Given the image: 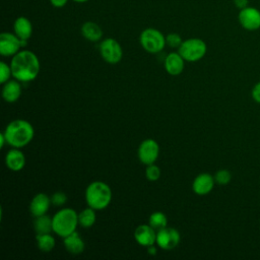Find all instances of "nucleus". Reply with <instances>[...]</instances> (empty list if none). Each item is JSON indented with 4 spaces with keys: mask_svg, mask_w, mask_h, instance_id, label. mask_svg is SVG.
Wrapping results in <instances>:
<instances>
[{
    "mask_svg": "<svg viewBox=\"0 0 260 260\" xmlns=\"http://www.w3.org/2000/svg\"><path fill=\"white\" fill-rule=\"evenodd\" d=\"M145 176L151 182L157 181L160 177V169L157 166H155L154 164L148 165L146 168V171H145Z\"/></svg>",
    "mask_w": 260,
    "mask_h": 260,
    "instance_id": "26",
    "label": "nucleus"
},
{
    "mask_svg": "<svg viewBox=\"0 0 260 260\" xmlns=\"http://www.w3.org/2000/svg\"><path fill=\"white\" fill-rule=\"evenodd\" d=\"M139 42L141 47L151 54L160 52L167 45L164 34L153 27L143 29L139 36Z\"/></svg>",
    "mask_w": 260,
    "mask_h": 260,
    "instance_id": "6",
    "label": "nucleus"
},
{
    "mask_svg": "<svg viewBox=\"0 0 260 260\" xmlns=\"http://www.w3.org/2000/svg\"><path fill=\"white\" fill-rule=\"evenodd\" d=\"M67 201V196L63 192H56L51 197V202L55 206H61Z\"/></svg>",
    "mask_w": 260,
    "mask_h": 260,
    "instance_id": "29",
    "label": "nucleus"
},
{
    "mask_svg": "<svg viewBox=\"0 0 260 260\" xmlns=\"http://www.w3.org/2000/svg\"><path fill=\"white\" fill-rule=\"evenodd\" d=\"M95 219H96L95 209H93L89 206L87 208L83 209L80 213H78L79 225H81L84 229H88V228L92 226L95 222Z\"/></svg>",
    "mask_w": 260,
    "mask_h": 260,
    "instance_id": "22",
    "label": "nucleus"
},
{
    "mask_svg": "<svg viewBox=\"0 0 260 260\" xmlns=\"http://www.w3.org/2000/svg\"><path fill=\"white\" fill-rule=\"evenodd\" d=\"M27 41L19 39L15 34L2 32L0 35V54L5 57L14 56L20 48L26 46Z\"/></svg>",
    "mask_w": 260,
    "mask_h": 260,
    "instance_id": "8",
    "label": "nucleus"
},
{
    "mask_svg": "<svg viewBox=\"0 0 260 260\" xmlns=\"http://www.w3.org/2000/svg\"><path fill=\"white\" fill-rule=\"evenodd\" d=\"M100 53L102 58L110 64H116L120 62L123 57V50L121 45L113 38H107L101 42Z\"/></svg>",
    "mask_w": 260,
    "mask_h": 260,
    "instance_id": "7",
    "label": "nucleus"
},
{
    "mask_svg": "<svg viewBox=\"0 0 260 260\" xmlns=\"http://www.w3.org/2000/svg\"><path fill=\"white\" fill-rule=\"evenodd\" d=\"M82 36L89 42H98L103 37V30L101 26L93 21H85L81 25Z\"/></svg>",
    "mask_w": 260,
    "mask_h": 260,
    "instance_id": "20",
    "label": "nucleus"
},
{
    "mask_svg": "<svg viewBox=\"0 0 260 260\" xmlns=\"http://www.w3.org/2000/svg\"><path fill=\"white\" fill-rule=\"evenodd\" d=\"M156 248L154 247V245H151V246H149V247H147V252H148V254H150V255H155L156 254Z\"/></svg>",
    "mask_w": 260,
    "mask_h": 260,
    "instance_id": "33",
    "label": "nucleus"
},
{
    "mask_svg": "<svg viewBox=\"0 0 260 260\" xmlns=\"http://www.w3.org/2000/svg\"><path fill=\"white\" fill-rule=\"evenodd\" d=\"M137 154L139 160L143 165L148 166L154 164L159 154V146L155 140L151 138L145 139L140 143Z\"/></svg>",
    "mask_w": 260,
    "mask_h": 260,
    "instance_id": "10",
    "label": "nucleus"
},
{
    "mask_svg": "<svg viewBox=\"0 0 260 260\" xmlns=\"http://www.w3.org/2000/svg\"><path fill=\"white\" fill-rule=\"evenodd\" d=\"M148 222H149V225L152 226L157 232L168 225V218L165 213L160 211H155L150 214Z\"/></svg>",
    "mask_w": 260,
    "mask_h": 260,
    "instance_id": "24",
    "label": "nucleus"
},
{
    "mask_svg": "<svg viewBox=\"0 0 260 260\" xmlns=\"http://www.w3.org/2000/svg\"><path fill=\"white\" fill-rule=\"evenodd\" d=\"M7 144L14 148H21L27 145L34 138L35 129L32 125L22 119L11 121L3 132Z\"/></svg>",
    "mask_w": 260,
    "mask_h": 260,
    "instance_id": "2",
    "label": "nucleus"
},
{
    "mask_svg": "<svg viewBox=\"0 0 260 260\" xmlns=\"http://www.w3.org/2000/svg\"><path fill=\"white\" fill-rule=\"evenodd\" d=\"M251 95L254 102L260 104V81H258L252 88Z\"/></svg>",
    "mask_w": 260,
    "mask_h": 260,
    "instance_id": "30",
    "label": "nucleus"
},
{
    "mask_svg": "<svg viewBox=\"0 0 260 260\" xmlns=\"http://www.w3.org/2000/svg\"><path fill=\"white\" fill-rule=\"evenodd\" d=\"M240 25L249 31H254L260 28V10L253 6H247L240 9L238 14Z\"/></svg>",
    "mask_w": 260,
    "mask_h": 260,
    "instance_id": "9",
    "label": "nucleus"
},
{
    "mask_svg": "<svg viewBox=\"0 0 260 260\" xmlns=\"http://www.w3.org/2000/svg\"><path fill=\"white\" fill-rule=\"evenodd\" d=\"M112 200L110 186L101 181L90 183L85 190V201L87 205L95 210H102L109 206Z\"/></svg>",
    "mask_w": 260,
    "mask_h": 260,
    "instance_id": "3",
    "label": "nucleus"
},
{
    "mask_svg": "<svg viewBox=\"0 0 260 260\" xmlns=\"http://www.w3.org/2000/svg\"><path fill=\"white\" fill-rule=\"evenodd\" d=\"M185 60L179 52H172L167 55L165 59V69L173 76H177L184 70Z\"/></svg>",
    "mask_w": 260,
    "mask_h": 260,
    "instance_id": "15",
    "label": "nucleus"
},
{
    "mask_svg": "<svg viewBox=\"0 0 260 260\" xmlns=\"http://www.w3.org/2000/svg\"><path fill=\"white\" fill-rule=\"evenodd\" d=\"M10 76H12L10 65L1 61L0 62V82L4 84L9 80Z\"/></svg>",
    "mask_w": 260,
    "mask_h": 260,
    "instance_id": "27",
    "label": "nucleus"
},
{
    "mask_svg": "<svg viewBox=\"0 0 260 260\" xmlns=\"http://www.w3.org/2000/svg\"><path fill=\"white\" fill-rule=\"evenodd\" d=\"M5 142L7 143L6 138H5V136H4V133H1V134H0V147H1V148L4 146Z\"/></svg>",
    "mask_w": 260,
    "mask_h": 260,
    "instance_id": "34",
    "label": "nucleus"
},
{
    "mask_svg": "<svg viewBox=\"0 0 260 260\" xmlns=\"http://www.w3.org/2000/svg\"><path fill=\"white\" fill-rule=\"evenodd\" d=\"M135 241L142 247H149L156 242V231L149 224H140L134 232Z\"/></svg>",
    "mask_w": 260,
    "mask_h": 260,
    "instance_id": "12",
    "label": "nucleus"
},
{
    "mask_svg": "<svg viewBox=\"0 0 260 260\" xmlns=\"http://www.w3.org/2000/svg\"><path fill=\"white\" fill-rule=\"evenodd\" d=\"M178 52L188 62H196L202 59L206 52L207 46L205 42L199 38H190L182 42L178 48Z\"/></svg>",
    "mask_w": 260,
    "mask_h": 260,
    "instance_id": "5",
    "label": "nucleus"
},
{
    "mask_svg": "<svg viewBox=\"0 0 260 260\" xmlns=\"http://www.w3.org/2000/svg\"><path fill=\"white\" fill-rule=\"evenodd\" d=\"M5 165L10 171L19 172L25 166V156L19 148L12 147L5 155Z\"/></svg>",
    "mask_w": 260,
    "mask_h": 260,
    "instance_id": "16",
    "label": "nucleus"
},
{
    "mask_svg": "<svg viewBox=\"0 0 260 260\" xmlns=\"http://www.w3.org/2000/svg\"><path fill=\"white\" fill-rule=\"evenodd\" d=\"M74 2H77V3H84V2H86V1H88V0H73Z\"/></svg>",
    "mask_w": 260,
    "mask_h": 260,
    "instance_id": "35",
    "label": "nucleus"
},
{
    "mask_svg": "<svg viewBox=\"0 0 260 260\" xmlns=\"http://www.w3.org/2000/svg\"><path fill=\"white\" fill-rule=\"evenodd\" d=\"M64 247L69 253L73 255H77L84 251L85 245L83 240L80 238L79 234L75 231L74 233L64 238Z\"/></svg>",
    "mask_w": 260,
    "mask_h": 260,
    "instance_id": "19",
    "label": "nucleus"
},
{
    "mask_svg": "<svg viewBox=\"0 0 260 260\" xmlns=\"http://www.w3.org/2000/svg\"><path fill=\"white\" fill-rule=\"evenodd\" d=\"M157 246L164 250H171L180 243V233L174 228H164L156 232Z\"/></svg>",
    "mask_w": 260,
    "mask_h": 260,
    "instance_id": "11",
    "label": "nucleus"
},
{
    "mask_svg": "<svg viewBox=\"0 0 260 260\" xmlns=\"http://www.w3.org/2000/svg\"><path fill=\"white\" fill-rule=\"evenodd\" d=\"M21 94V85L19 81L16 80H8L4 83L2 88V98L7 103L16 102Z\"/></svg>",
    "mask_w": 260,
    "mask_h": 260,
    "instance_id": "18",
    "label": "nucleus"
},
{
    "mask_svg": "<svg viewBox=\"0 0 260 260\" xmlns=\"http://www.w3.org/2000/svg\"><path fill=\"white\" fill-rule=\"evenodd\" d=\"M52 224L53 232L64 239L76 231L79 224L78 213L72 208H63L52 217Z\"/></svg>",
    "mask_w": 260,
    "mask_h": 260,
    "instance_id": "4",
    "label": "nucleus"
},
{
    "mask_svg": "<svg viewBox=\"0 0 260 260\" xmlns=\"http://www.w3.org/2000/svg\"><path fill=\"white\" fill-rule=\"evenodd\" d=\"M51 203V198L47 194L38 193L29 203V211L35 217L44 215L47 213Z\"/></svg>",
    "mask_w": 260,
    "mask_h": 260,
    "instance_id": "14",
    "label": "nucleus"
},
{
    "mask_svg": "<svg viewBox=\"0 0 260 260\" xmlns=\"http://www.w3.org/2000/svg\"><path fill=\"white\" fill-rule=\"evenodd\" d=\"M10 67L12 76L22 82L36 79L41 69L38 56L29 50H21L12 56Z\"/></svg>",
    "mask_w": 260,
    "mask_h": 260,
    "instance_id": "1",
    "label": "nucleus"
},
{
    "mask_svg": "<svg viewBox=\"0 0 260 260\" xmlns=\"http://www.w3.org/2000/svg\"><path fill=\"white\" fill-rule=\"evenodd\" d=\"M13 31L19 39L27 41L32 35V24L28 18L19 16L14 20Z\"/></svg>",
    "mask_w": 260,
    "mask_h": 260,
    "instance_id": "17",
    "label": "nucleus"
},
{
    "mask_svg": "<svg viewBox=\"0 0 260 260\" xmlns=\"http://www.w3.org/2000/svg\"><path fill=\"white\" fill-rule=\"evenodd\" d=\"M50 2H51V4H52L54 7H56V8H62V7H64V6L67 4L68 0H50Z\"/></svg>",
    "mask_w": 260,
    "mask_h": 260,
    "instance_id": "32",
    "label": "nucleus"
},
{
    "mask_svg": "<svg viewBox=\"0 0 260 260\" xmlns=\"http://www.w3.org/2000/svg\"><path fill=\"white\" fill-rule=\"evenodd\" d=\"M214 177L208 173L199 174L192 183V190L197 195L203 196L210 193L214 187Z\"/></svg>",
    "mask_w": 260,
    "mask_h": 260,
    "instance_id": "13",
    "label": "nucleus"
},
{
    "mask_svg": "<svg viewBox=\"0 0 260 260\" xmlns=\"http://www.w3.org/2000/svg\"><path fill=\"white\" fill-rule=\"evenodd\" d=\"M182 39L180 37V35L176 34V32H172L166 36V43L169 47L171 48H179L182 44Z\"/></svg>",
    "mask_w": 260,
    "mask_h": 260,
    "instance_id": "28",
    "label": "nucleus"
},
{
    "mask_svg": "<svg viewBox=\"0 0 260 260\" xmlns=\"http://www.w3.org/2000/svg\"><path fill=\"white\" fill-rule=\"evenodd\" d=\"M214 177V181L216 184L218 185H226L231 182L232 180V174L230 171L225 170V169H221V170H218L215 175L213 176Z\"/></svg>",
    "mask_w": 260,
    "mask_h": 260,
    "instance_id": "25",
    "label": "nucleus"
},
{
    "mask_svg": "<svg viewBox=\"0 0 260 260\" xmlns=\"http://www.w3.org/2000/svg\"><path fill=\"white\" fill-rule=\"evenodd\" d=\"M235 6L239 9H243L247 6H249V0H234Z\"/></svg>",
    "mask_w": 260,
    "mask_h": 260,
    "instance_id": "31",
    "label": "nucleus"
},
{
    "mask_svg": "<svg viewBox=\"0 0 260 260\" xmlns=\"http://www.w3.org/2000/svg\"><path fill=\"white\" fill-rule=\"evenodd\" d=\"M34 226H35V231H36L37 235L49 234L51 231H53L52 218L46 214L38 216V217H36Z\"/></svg>",
    "mask_w": 260,
    "mask_h": 260,
    "instance_id": "21",
    "label": "nucleus"
},
{
    "mask_svg": "<svg viewBox=\"0 0 260 260\" xmlns=\"http://www.w3.org/2000/svg\"><path fill=\"white\" fill-rule=\"evenodd\" d=\"M37 245L42 252H51L55 247V238L50 233L37 235Z\"/></svg>",
    "mask_w": 260,
    "mask_h": 260,
    "instance_id": "23",
    "label": "nucleus"
}]
</instances>
